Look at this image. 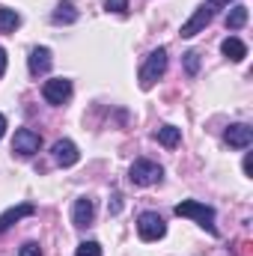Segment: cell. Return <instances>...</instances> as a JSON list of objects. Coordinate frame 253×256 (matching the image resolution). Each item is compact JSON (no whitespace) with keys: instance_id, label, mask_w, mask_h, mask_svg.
Segmentation results:
<instances>
[{"instance_id":"6da1fadb","label":"cell","mask_w":253,"mask_h":256,"mask_svg":"<svg viewBox=\"0 0 253 256\" xmlns=\"http://www.w3.org/2000/svg\"><path fill=\"white\" fill-rule=\"evenodd\" d=\"M173 212H176L179 218H194L202 230H208L212 236H218V226H214V208H212V206L196 202V200H182Z\"/></svg>"},{"instance_id":"ba28073f","label":"cell","mask_w":253,"mask_h":256,"mask_svg":"<svg viewBox=\"0 0 253 256\" xmlns=\"http://www.w3.org/2000/svg\"><path fill=\"white\" fill-rule=\"evenodd\" d=\"M224 140H226L230 149H248L253 143V128L244 126V122H236V126H230L224 131Z\"/></svg>"},{"instance_id":"ffe728a7","label":"cell","mask_w":253,"mask_h":256,"mask_svg":"<svg viewBox=\"0 0 253 256\" xmlns=\"http://www.w3.org/2000/svg\"><path fill=\"white\" fill-rule=\"evenodd\" d=\"M104 9H108V12H116V15H126L128 0H104Z\"/></svg>"},{"instance_id":"30bf717a","label":"cell","mask_w":253,"mask_h":256,"mask_svg":"<svg viewBox=\"0 0 253 256\" xmlns=\"http://www.w3.org/2000/svg\"><path fill=\"white\" fill-rule=\"evenodd\" d=\"M51 155H54V161H57L60 167H74L78 158H80V152H78V146H74L72 140H57V143L51 146Z\"/></svg>"},{"instance_id":"44dd1931","label":"cell","mask_w":253,"mask_h":256,"mask_svg":"<svg viewBox=\"0 0 253 256\" xmlns=\"http://www.w3.org/2000/svg\"><path fill=\"white\" fill-rule=\"evenodd\" d=\"M18 256H42V248H39L36 242H27V244L18 250Z\"/></svg>"},{"instance_id":"8fae6325","label":"cell","mask_w":253,"mask_h":256,"mask_svg":"<svg viewBox=\"0 0 253 256\" xmlns=\"http://www.w3.org/2000/svg\"><path fill=\"white\" fill-rule=\"evenodd\" d=\"M51 51L48 48H33L30 51V57H27V68H30V74L33 78H39V74H48L51 72Z\"/></svg>"},{"instance_id":"7a4b0ae2","label":"cell","mask_w":253,"mask_h":256,"mask_svg":"<svg viewBox=\"0 0 253 256\" xmlns=\"http://www.w3.org/2000/svg\"><path fill=\"white\" fill-rule=\"evenodd\" d=\"M161 176H164L161 164H155V161H149V158H137V161L131 164V170H128L131 185H140V188L158 185V182H161Z\"/></svg>"},{"instance_id":"e0dca14e","label":"cell","mask_w":253,"mask_h":256,"mask_svg":"<svg viewBox=\"0 0 253 256\" xmlns=\"http://www.w3.org/2000/svg\"><path fill=\"white\" fill-rule=\"evenodd\" d=\"M51 21H54V24H74V21H78V9H74L72 3H60V6L51 12Z\"/></svg>"},{"instance_id":"5b68a950","label":"cell","mask_w":253,"mask_h":256,"mask_svg":"<svg viewBox=\"0 0 253 256\" xmlns=\"http://www.w3.org/2000/svg\"><path fill=\"white\" fill-rule=\"evenodd\" d=\"M39 149H42V137H39L36 131H30V128H18V131H15V137H12V152H15V155L30 158V155H36Z\"/></svg>"},{"instance_id":"8992f818","label":"cell","mask_w":253,"mask_h":256,"mask_svg":"<svg viewBox=\"0 0 253 256\" xmlns=\"http://www.w3.org/2000/svg\"><path fill=\"white\" fill-rule=\"evenodd\" d=\"M212 18H214V9L208 6V3H202L194 15H190L188 21L182 24V39H194L196 33H202L208 24H212Z\"/></svg>"},{"instance_id":"9c48e42d","label":"cell","mask_w":253,"mask_h":256,"mask_svg":"<svg viewBox=\"0 0 253 256\" xmlns=\"http://www.w3.org/2000/svg\"><path fill=\"white\" fill-rule=\"evenodd\" d=\"M30 214H36V206H33V202H18V206L6 208V212L0 214V232L12 230V226L21 220V218H30Z\"/></svg>"},{"instance_id":"d4e9b609","label":"cell","mask_w":253,"mask_h":256,"mask_svg":"<svg viewBox=\"0 0 253 256\" xmlns=\"http://www.w3.org/2000/svg\"><path fill=\"white\" fill-rule=\"evenodd\" d=\"M3 134H6V116L0 114V140H3Z\"/></svg>"},{"instance_id":"d6986e66","label":"cell","mask_w":253,"mask_h":256,"mask_svg":"<svg viewBox=\"0 0 253 256\" xmlns=\"http://www.w3.org/2000/svg\"><path fill=\"white\" fill-rule=\"evenodd\" d=\"M185 72L190 78H196V72H200V51H188L185 54Z\"/></svg>"},{"instance_id":"4fadbf2b","label":"cell","mask_w":253,"mask_h":256,"mask_svg":"<svg viewBox=\"0 0 253 256\" xmlns=\"http://www.w3.org/2000/svg\"><path fill=\"white\" fill-rule=\"evenodd\" d=\"M220 51H224V57H230L232 63H242V60L248 57V45H244L238 36H226L224 45H220Z\"/></svg>"},{"instance_id":"7c38bea8","label":"cell","mask_w":253,"mask_h":256,"mask_svg":"<svg viewBox=\"0 0 253 256\" xmlns=\"http://www.w3.org/2000/svg\"><path fill=\"white\" fill-rule=\"evenodd\" d=\"M92 214H96V206L90 196H78L74 200V208H72V224L74 226H90L92 224Z\"/></svg>"},{"instance_id":"52a82bcc","label":"cell","mask_w":253,"mask_h":256,"mask_svg":"<svg viewBox=\"0 0 253 256\" xmlns=\"http://www.w3.org/2000/svg\"><path fill=\"white\" fill-rule=\"evenodd\" d=\"M42 96H45L48 104H63V102L72 98V80L68 78H51V80H45Z\"/></svg>"},{"instance_id":"9a60e30c","label":"cell","mask_w":253,"mask_h":256,"mask_svg":"<svg viewBox=\"0 0 253 256\" xmlns=\"http://www.w3.org/2000/svg\"><path fill=\"white\" fill-rule=\"evenodd\" d=\"M155 137H158V143L161 146H167V149H173V146H179V140H182V131L176 126H161L155 131Z\"/></svg>"},{"instance_id":"603a6c76","label":"cell","mask_w":253,"mask_h":256,"mask_svg":"<svg viewBox=\"0 0 253 256\" xmlns=\"http://www.w3.org/2000/svg\"><path fill=\"white\" fill-rule=\"evenodd\" d=\"M3 72H6V51L0 48V78H3Z\"/></svg>"},{"instance_id":"3957f363","label":"cell","mask_w":253,"mask_h":256,"mask_svg":"<svg viewBox=\"0 0 253 256\" xmlns=\"http://www.w3.org/2000/svg\"><path fill=\"white\" fill-rule=\"evenodd\" d=\"M164 72H167V48H155V51L146 57L143 68H140V86H143V90H152L155 80L164 78Z\"/></svg>"},{"instance_id":"cb8c5ba5","label":"cell","mask_w":253,"mask_h":256,"mask_svg":"<svg viewBox=\"0 0 253 256\" xmlns=\"http://www.w3.org/2000/svg\"><path fill=\"white\" fill-rule=\"evenodd\" d=\"M244 173H248V176H250V173H253V158H250V155L244 158Z\"/></svg>"},{"instance_id":"ac0fdd59","label":"cell","mask_w":253,"mask_h":256,"mask_svg":"<svg viewBox=\"0 0 253 256\" xmlns=\"http://www.w3.org/2000/svg\"><path fill=\"white\" fill-rule=\"evenodd\" d=\"M74 256H102V244L98 242H80Z\"/></svg>"},{"instance_id":"2e32d148","label":"cell","mask_w":253,"mask_h":256,"mask_svg":"<svg viewBox=\"0 0 253 256\" xmlns=\"http://www.w3.org/2000/svg\"><path fill=\"white\" fill-rule=\"evenodd\" d=\"M18 24H21V15L9 6H0V33H12L18 30Z\"/></svg>"},{"instance_id":"277c9868","label":"cell","mask_w":253,"mask_h":256,"mask_svg":"<svg viewBox=\"0 0 253 256\" xmlns=\"http://www.w3.org/2000/svg\"><path fill=\"white\" fill-rule=\"evenodd\" d=\"M137 232H140L143 242H158V238H164L167 224H164V218L158 212H143L137 218Z\"/></svg>"},{"instance_id":"5bb4252c","label":"cell","mask_w":253,"mask_h":256,"mask_svg":"<svg viewBox=\"0 0 253 256\" xmlns=\"http://www.w3.org/2000/svg\"><path fill=\"white\" fill-rule=\"evenodd\" d=\"M244 24H248V6L244 3H236L226 12V30H242Z\"/></svg>"},{"instance_id":"7402d4cb","label":"cell","mask_w":253,"mask_h":256,"mask_svg":"<svg viewBox=\"0 0 253 256\" xmlns=\"http://www.w3.org/2000/svg\"><path fill=\"white\" fill-rule=\"evenodd\" d=\"M206 3H208V6H212V9H214V12H218V9H220V6H230V0H206Z\"/></svg>"}]
</instances>
